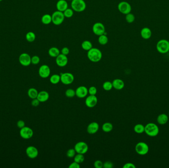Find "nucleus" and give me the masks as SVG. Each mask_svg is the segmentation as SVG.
I'll list each match as a JSON object with an SVG mask.
<instances>
[{
	"label": "nucleus",
	"mask_w": 169,
	"mask_h": 168,
	"mask_svg": "<svg viewBox=\"0 0 169 168\" xmlns=\"http://www.w3.org/2000/svg\"><path fill=\"white\" fill-rule=\"evenodd\" d=\"M49 97H50V95L48 92L45 91H42L38 93L37 98L40 102L41 103H44L49 100Z\"/></svg>",
	"instance_id": "nucleus-21"
},
{
	"label": "nucleus",
	"mask_w": 169,
	"mask_h": 168,
	"mask_svg": "<svg viewBox=\"0 0 169 168\" xmlns=\"http://www.w3.org/2000/svg\"><path fill=\"white\" fill-rule=\"evenodd\" d=\"M40 59L39 56L35 55L31 57V63L33 65H37L40 63Z\"/></svg>",
	"instance_id": "nucleus-39"
},
{
	"label": "nucleus",
	"mask_w": 169,
	"mask_h": 168,
	"mask_svg": "<svg viewBox=\"0 0 169 168\" xmlns=\"http://www.w3.org/2000/svg\"><path fill=\"white\" fill-rule=\"evenodd\" d=\"M20 135L24 139H29L33 137V131L31 128L25 126L20 129Z\"/></svg>",
	"instance_id": "nucleus-11"
},
{
	"label": "nucleus",
	"mask_w": 169,
	"mask_h": 168,
	"mask_svg": "<svg viewBox=\"0 0 169 168\" xmlns=\"http://www.w3.org/2000/svg\"><path fill=\"white\" fill-rule=\"evenodd\" d=\"M113 167V164L110 161H107L103 163V168H112Z\"/></svg>",
	"instance_id": "nucleus-42"
},
{
	"label": "nucleus",
	"mask_w": 169,
	"mask_h": 168,
	"mask_svg": "<svg viewBox=\"0 0 169 168\" xmlns=\"http://www.w3.org/2000/svg\"><path fill=\"white\" fill-rule=\"evenodd\" d=\"M98 42H99V44L101 45H102V46L106 45L108 42V37H107L106 35H105V34L99 36L98 39Z\"/></svg>",
	"instance_id": "nucleus-29"
},
{
	"label": "nucleus",
	"mask_w": 169,
	"mask_h": 168,
	"mask_svg": "<svg viewBox=\"0 0 169 168\" xmlns=\"http://www.w3.org/2000/svg\"><path fill=\"white\" fill-rule=\"evenodd\" d=\"M113 125L110 122H106L104 123L102 126V129L103 131L106 133H109L113 130Z\"/></svg>",
	"instance_id": "nucleus-28"
},
{
	"label": "nucleus",
	"mask_w": 169,
	"mask_h": 168,
	"mask_svg": "<svg viewBox=\"0 0 169 168\" xmlns=\"http://www.w3.org/2000/svg\"><path fill=\"white\" fill-rule=\"evenodd\" d=\"M145 126L141 124H138L134 126V131L137 134H142L145 132Z\"/></svg>",
	"instance_id": "nucleus-31"
},
{
	"label": "nucleus",
	"mask_w": 169,
	"mask_h": 168,
	"mask_svg": "<svg viewBox=\"0 0 169 168\" xmlns=\"http://www.w3.org/2000/svg\"><path fill=\"white\" fill-rule=\"evenodd\" d=\"M99 125L96 122H92L88 126L87 132L90 134H94L98 131Z\"/></svg>",
	"instance_id": "nucleus-18"
},
{
	"label": "nucleus",
	"mask_w": 169,
	"mask_h": 168,
	"mask_svg": "<svg viewBox=\"0 0 169 168\" xmlns=\"http://www.w3.org/2000/svg\"><path fill=\"white\" fill-rule=\"evenodd\" d=\"M26 40L29 42H33L36 39V35L32 32H29L26 35Z\"/></svg>",
	"instance_id": "nucleus-33"
},
{
	"label": "nucleus",
	"mask_w": 169,
	"mask_h": 168,
	"mask_svg": "<svg viewBox=\"0 0 169 168\" xmlns=\"http://www.w3.org/2000/svg\"><path fill=\"white\" fill-rule=\"evenodd\" d=\"M74 149L77 153L84 154L87 153L89 146L85 142H79L75 144Z\"/></svg>",
	"instance_id": "nucleus-8"
},
{
	"label": "nucleus",
	"mask_w": 169,
	"mask_h": 168,
	"mask_svg": "<svg viewBox=\"0 0 169 168\" xmlns=\"http://www.w3.org/2000/svg\"><path fill=\"white\" fill-rule=\"evenodd\" d=\"M123 167L124 168H135L136 166L133 163H126Z\"/></svg>",
	"instance_id": "nucleus-46"
},
{
	"label": "nucleus",
	"mask_w": 169,
	"mask_h": 168,
	"mask_svg": "<svg viewBox=\"0 0 169 168\" xmlns=\"http://www.w3.org/2000/svg\"><path fill=\"white\" fill-rule=\"evenodd\" d=\"M87 57L91 62L96 63L101 60L102 57V54L100 50L98 48L92 47L88 51Z\"/></svg>",
	"instance_id": "nucleus-1"
},
{
	"label": "nucleus",
	"mask_w": 169,
	"mask_h": 168,
	"mask_svg": "<svg viewBox=\"0 0 169 168\" xmlns=\"http://www.w3.org/2000/svg\"><path fill=\"white\" fill-rule=\"evenodd\" d=\"M118 9L119 11L122 14H127L130 13L132 11V7L129 3L122 1L118 5Z\"/></svg>",
	"instance_id": "nucleus-9"
},
{
	"label": "nucleus",
	"mask_w": 169,
	"mask_h": 168,
	"mask_svg": "<svg viewBox=\"0 0 169 168\" xmlns=\"http://www.w3.org/2000/svg\"><path fill=\"white\" fill-rule=\"evenodd\" d=\"M41 21L44 24H50L51 22H52V15L49 14H44L41 18Z\"/></svg>",
	"instance_id": "nucleus-25"
},
{
	"label": "nucleus",
	"mask_w": 169,
	"mask_h": 168,
	"mask_svg": "<svg viewBox=\"0 0 169 168\" xmlns=\"http://www.w3.org/2000/svg\"><path fill=\"white\" fill-rule=\"evenodd\" d=\"M48 53H49V55L53 58H56L60 54L59 49L56 47H52L50 48L49 49Z\"/></svg>",
	"instance_id": "nucleus-24"
},
{
	"label": "nucleus",
	"mask_w": 169,
	"mask_h": 168,
	"mask_svg": "<svg viewBox=\"0 0 169 168\" xmlns=\"http://www.w3.org/2000/svg\"><path fill=\"white\" fill-rule=\"evenodd\" d=\"M66 1H72V0H66Z\"/></svg>",
	"instance_id": "nucleus-48"
},
{
	"label": "nucleus",
	"mask_w": 169,
	"mask_h": 168,
	"mask_svg": "<svg viewBox=\"0 0 169 168\" xmlns=\"http://www.w3.org/2000/svg\"><path fill=\"white\" fill-rule=\"evenodd\" d=\"M74 160L75 162L79 163V164L83 163L84 160H85V157L84 156V154L77 153L74 156Z\"/></svg>",
	"instance_id": "nucleus-32"
},
{
	"label": "nucleus",
	"mask_w": 169,
	"mask_h": 168,
	"mask_svg": "<svg viewBox=\"0 0 169 168\" xmlns=\"http://www.w3.org/2000/svg\"><path fill=\"white\" fill-rule=\"evenodd\" d=\"M98 101V98L96 95H90V96H88L86 99V105L90 108H94L97 105Z\"/></svg>",
	"instance_id": "nucleus-15"
},
{
	"label": "nucleus",
	"mask_w": 169,
	"mask_h": 168,
	"mask_svg": "<svg viewBox=\"0 0 169 168\" xmlns=\"http://www.w3.org/2000/svg\"><path fill=\"white\" fill-rule=\"evenodd\" d=\"M56 64L58 66L60 67H64L66 66L68 64V59L66 55L60 54L56 57Z\"/></svg>",
	"instance_id": "nucleus-14"
},
{
	"label": "nucleus",
	"mask_w": 169,
	"mask_h": 168,
	"mask_svg": "<svg viewBox=\"0 0 169 168\" xmlns=\"http://www.w3.org/2000/svg\"><path fill=\"white\" fill-rule=\"evenodd\" d=\"M140 34L143 39L147 40L151 36V31L149 28L145 27L141 30Z\"/></svg>",
	"instance_id": "nucleus-23"
},
{
	"label": "nucleus",
	"mask_w": 169,
	"mask_h": 168,
	"mask_svg": "<svg viewBox=\"0 0 169 168\" xmlns=\"http://www.w3.org/2000/svg\"><path fill=\"white\" fill-rule=\"evenodd\" d=\"M65 95L68 98H73L76 95V92L72 89H68L65 91Z\"/></svg>",
	"instance_id": "nucleus-36"
},
{
	"label": "nucleus",
	"mask_w": 169,
	"mask_h": 168,
	"mask_svg": "<svg viewBox=\"0 0 169 168\" xmlns=\"http://www.w3.org/2000/svg\"><path fill=\"white\" fill-rule=\"evenodd\" d=\"M51 74V69L48 65H43L39 69V75L40 77L45 79L49 77Z\"/></svg>",
	"instance_id": "nucleus-13"
},
{
	"label": "nucleus",
	"mask_w": 169,
	"mask_h": 168,
	"mask_svg": "<svg viewBox=\"0 0 169 168\" xmlns=\"http://www.w3.org/2000/svg\"><path fill=\"white\" fill-rule=\"evenodd\" d=\"M92 29L94 33L98 36L103 35L105 33V25L100 22L94 23L92 26Z\"/></svg>",
	"instance_id": "nucleus-10"
},
{
	"label": "nucleus",
	"mask_w": 169,
	"mask_h": 168,
	"mask_svg": "<svg viewBox=\"0 0 169 168\" xmlns=\"http://www.w3.org/2000/svg\"><path fill=\"white\" fill-rule=\"evenodd\" d=\"M71 6L74 11L81 12L85 10L87 5L84 0H72Z\"/></svg>",
	"instance_id": "nucleus-3"
},
{
	"label": "nucleus",
	"mask_w": 169,
	"mask_h": 168,
	"mask_svg": "<svg viewBox=\"0 0 169 168\" xmlns=\"http://www.w3.org/2000/svg\"><path fill=\"white\" fill-rule=\"evenodd\" d=\"M156 48L159 52L165 54L169 51V42L166 40H161L157 42Z\"/></svg>",
	"instance_id": "nucleus-5"
},
{
	"label": "nucleus",
	"mask_w": 169,
	"mask_h": 168,
	"mask_svg": "<svg viewBox=\"0 0 169 168\" xmlns=\"http://www.w3.org/2000/svg\"><path fill=\"white\" fill-rule=\"evenodd\" d=\"M60 81L63 84L69 85L71 84L74 81V77L70 73H64L60 74Z\"/></svg>",
	"instance_id": "nucleus-7"
},
{
	"label": "nucleus",
	"mask_w": 169,
	"mask_h": 168,
	"mask_svg": "<svg viewBox=\"0 0 169 168\" xmlns=\"http://www.w3.org/2000/svg\"><path fill=\"white\" fill-rule=\"evenodd\" d=\"M38 93L39 92L36 89H35L34 88H31L28 90L27 94H28V96L29 97V98H31L32 99H33L37 98Z\"/></svg>",
	"instance_id": "nucleus-26"
},
{
	"label": "nucleus",
	"mask_w": 169,
	"mask_h": 168,
	"mask_svg": "<svg viewBox=\"0 0 169 168\" xmlns=\"http://www.w3.org/2000/svg\"><path fill=\"white\" fill-rule=\"evenodd\" d=\"M17 126L18 128L21 129L23 127H25V122L23 120H20L19 121H18V123H17Z\"/></svg>",
	"instance_id": "nucleus-47"
},
{
	"label": "nucleus",
	"mask_w": 169,
	"mask_h": 168,
	"mask_svg": "<svg viewBox=\"0 0 169 168\" xmlns=\"http://www.w3.org/2000/svg\"><path fill=\"white\" fill-rule=\"evenodd\" d=\"M102 87H103V89L105 90V91H110L112 89L113 87V85H112V83L110 81H105V82L103 83V85H102Z\"/></svg>",
	"instance_id": "nucleus-35"
},
{
	"label": "nucleus",
	"mask_w": 169,
	"mask_h": 168,
	"mask_svg": "<svg viewBox=\"0 0 169 168\" xmlns=\"http://www.w3.org/2000/svg\"><path fill=\"white\" fill-rule=\"evenodd\" d=\"M113 87L115 89L120 90L123 89L125 86V83L122 79H115L112 81Z\"/></svg>",
	"instance_id": "nucleus-20"
},
{
	"label": "nucleus",
	"mask_w": 169,
	"mask_h": 168,
	"mask_svg": "<svg viewBox=\"0 0 169 168\" xmlns=\"http://www.w3.org/2000/svg\"><path fill=\"white\" fill-rule=\"evenodd\" d=\"M76 96L79 98H84L89 93L88 89L84 86H79L76 90Z\"/></svg>",
	"instance_id": "nucleus-17"
},
{
	"label": "nucleus",
	"mask_w": 169,
	"mask_h": 168,
	"mask_svg": "<svg viewBox=\"0 0 169 168\" xmlns=\"http://www.w3.org/2000/svg\"><path fill=\"white\" fill-rule=\"evenodd\" d=\"M26 153L28 157L31 159H34L38 155V150L35 146H29L26 149Z\"/></svg>",
	"instance_id": "nucleus-16"
},
{
	"label": "nucleus",
	"mask_w": 169,
	"mask_h": 168,
	"mask_svg": "<svg viewBox=\"0 0 169 168\" xmlns=\"http://www.w3.org/2000/svg\"><path fill=\"white\" fill-rule=\"evenodd\" d=\"M63 12L65 17L68 18L72 17L74 15L73 10L72 9H70V8H67Z\"/></svg>",
	"instance_id": "nucleus-34"
},
{
	"label": "nucleus",
	"mask_w": 169,
	"mask_h": 168,
	"mask_svg": "<svg viewBox=\"0 0 169 168\" xmlns=\"http://www.w3.org/2000/svg\"><path fill=\"white\" fill-rule=\"evenodd\" d=\"M2 1H3V0H0V2H2Z\"/></svg>",
	"instance_id": "nucleus-49"
},
{
	"label": "nucleus",
	"mask_w": 169,
	"mask_h": 168,
	"mask_svg": "<svg viewBox=\"0 0 169 168\" xmlns=\"http://www.w3.org/2000/svg\"><path fill=\"white\" fill-rule=\"evenodd\" d=\"M76 151H75V149H69L68 150V151H67L66 155H67V156L68 157L72 158L74 157V156H75V155H76Z\"/></svg>",
	"instance_id": "nucleus-38"
},
{
	"label": "nucleus",
	"mask_w": 169,
	"mask_h": 168,
	"mask_svg": "<svg viewBox=\"0 0 169 168\" xmlns=\"http://www.w3.org/2000/svg\"><path fill=\"white\" fill-rule=\"evenodd\" d=\"M168 119H169V118H168V116L167 114H160L157 117V122L159 124H165L168 121Z\"/></svg>",
	"instance_id": "nucleus-22"
},
{
	"label": "nucleus",
	"mask_w": 169,
	"mask_h": 168,
	"mask_svg": "<svg viewBox=\"0 0 169 168\" xmlns=\"http://www.w3.org/2000/svg\"><path fill=\"white\" fill-rule=\"evenodd\" d=\"M69 52H70V50H69V49L68 48V47H63L62 49H61V54H62L65 55H67L69 54Z\"/></svg>",
	"instance_id": "nucleus-43"
},
{
	"label": "nucleus",
	"mask_w": 169,
	"mask_h": 168,
	"mask_svg": "<svg viewBox=\"0 0 169 168\" xmlns=\"http://www.w3.org/2000/svg\"><path fill=\"white\" fill-rule=\"evenodd\" d=\"M52 22L55 25H60L64 20L65 16L63 12L60 11H56L53 12L52 15Z\"/></svg>",
	"instance_id": "nucleus-4"
},
{
	"label": "nucleus",
	"mask_w": 169,
	"mask_h": 168,
	"mask_svg": "<svg viewBox=\"0 0 169 168\" xmlns=\"http://www.w3.org/2000/svg\"><path fill=\"white\" fill-rule=\"evenodd\" d=\"M94 166L96 168H103V163L100 160H96L95 161L94 163Z\"/></svg>",
	"instance_id": "nucleus-41"
},
{
	"label": "nucleus",
	"mask_w": 169,
	"mask_h": 168,
	"mask_svg": "<svg viewBox=\"0 0 169 168\" xmlns=\"http://www.w3.org/2000/svg\"><path fill=\"white\" fill-rule=\"evenodd\" d=\"M50 81L52 84H58L60 81V75L57 74H54L51 76Z\"/></svg>",
	"instance_id": "nucleus-30"
},
{
	"label": "nucleus",
	"mask_w": 169,
	"mask_h": 168,
	"mask_svg": "<svg viewBox=\"0 0 169 168\" xmlns=\"http://www.w3.org/2000/svg\"><path fill=\"white\" fill-rule=\"evenodd\" d=\"M56 7L58 11L63 12L68 8V3L66 0H58L56 5Z\"/></svg>",
	"instance_id": "nucleus-19"
},
{
	"label": "nucleus",
	"mask_w": 169,
	"mask_h": 168,
	"mask_svg": "<svg viewBox=\"0 0 169 168\" xmlns=\"http://www.w3.org/2000/svg\"><path fill=\"white\" fill-rule=\"evenodd\" d=\"M81 46L82 48L86 51H89V50H90L93 47L92 42L88 40H84L81 44Z\"/></svg>",
	"instance_id": "nucleus-27"
},
{
	"label": "nucleus",
	"mask_w": 169,
	"mask_h": 168,
	"mask_svg": "<svg viewBox=\"0 0 169 168\" xmlns=\"http://www.w3.org/2000/svg\"><path fill=\"white\" fill-rule=\"evenodd\" d=\"M69 168H80V164L76 162H74L73 163H72L69 166Z\"/></svg>",
	"instance_id": "nucleus-45"
},
{
	"label": "nucleus",
	"mask_w": 169,
	"mask_h": 168,
	"mask_svg": "<svg viewBox=\"0 0 169 168\" xmlns=\"http://www.w3.org/2000/svg\"><path fill=\"white\" fill-rule=\"evenodd\" d=\"M88 92L90 95H96L97 93V89L95 86H91L89 88Z\"/></svg>",
	"instance_id": "nucleus-40"
},
{
	"label": "nucleus",
	"mask_w": 169,
	"mask_h": 168,
	"mask_svg": "<svg viewBox=\"0 0 169 168\" xmlns=\"http://www.w3.org/2000/svg\"></svg>",
	"instance_id": "nucleus-50"
},
{
	"label": "nucleus",
	"mask_w": 169,
	"mask_h": 168,
	"mask_svg": "<svg viewBox=\"0 0 169 168\" xmlns=\"http://www.w3.org/2000/svg\"><path fill=\"white\" fill-rule=\"evenodd\" d=\"M135 150L138 154L144 155L148 153L149 147L147 144L145 142H139L136 145Z\"/></svg>",
	"instance_id": "nucleus-6"
},
{
	"label": "nucleus",
	"mask_w": 169,
	"mask_h": 168,
	"mask_svg": "<svg viewBox=\"0 0 169 168\" xmlns=\"http://www.w3.org/2000/svg\"><path fill=\"white\" fill-rule=\"evenodd\" d=\"M40 102L39 101L38 99L37 98H35V99H33L31 102V105L33 106V107H37L39 105Z\"/></svg>",
	"instance_id": "nucleus-44"
},
{
	"label": "nucleus",
	"mask_w": 169,
	"mask_h": 168,
	"mask_svg": "<svg viewBox=\"0 0 169 168\" xmlns=\"http://www.w3.org/2000/svg\"><path fill=\"white\" fill-rule=\"evenodd\" d=\"M145 132L150 137H155L158 134L159 129L155 123H149L145 126Z\"/></svg>",
	"instance_id": "nucleus-2"
},
{
	"label": "nucleus",
	"mask_w": 169,
	"mask_h": 168,
	"mask_svg": "<svg viewBox=\"0 0 169 168\" xmlns=\"http://www.w3.org/2000/svg\"><path fill=\"white\" fill-rule=\"evenodd\" d=\"M126 21L128 23H132L134 21V20H135V17H134V14H132V13H131V12H130V13H129L128 14H126Z\"/></svg>",
	"instance_id": "nucleus-37"
},
{
	"label": "nucleus",
	"mask_w": 169,
	"mask_h": 168,
	"mask_svg": "<svg viewBox=\"0 0 169 168\" xmlns=\"http://www.w3.org/2000/svg\"><path fill=\"white\" fill-rule=\"evenodd\" d=\"M19 61L23 66H28L31 64V57L27 53H23L19 56Z\"/></svg>",
	"instance_id": "nucleus-12"
}]
</instances>
